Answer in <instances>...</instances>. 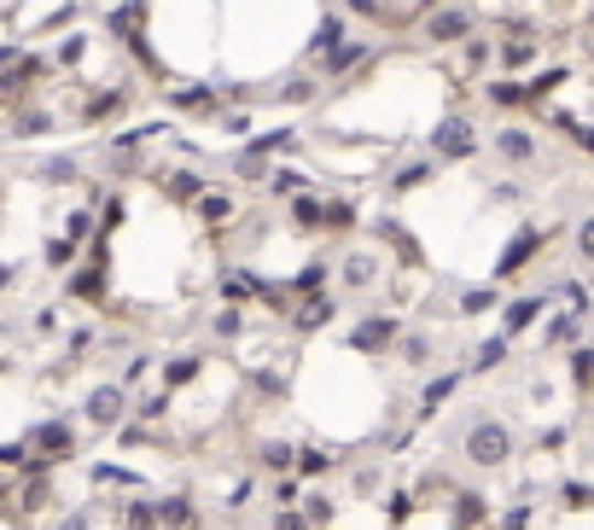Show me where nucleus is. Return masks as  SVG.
<instances>
[{
    "instance_id": "obj_42",
    "label": "nucleus",
    "mask_w": 594,
    "mask_h": 530,
    "mask_svg": "<svg viewBox=\"0 0 594 530\" xmlns=\"http://www.w3.org/2000/svg\"><path fill=\"white\" fill-rule=\"evenodd\" d=\"M210 333H216V338H239V333H245V303H222L216 321H210Z\"/></svg>"
},
{
    "instance_id": "obj_54",
    "label": "nucleus",
    "mask_w": 594,
    "mask_h": 530,
    "mask_svg": "<svg viewBox=\"0 0 594 530\" xmlns=\"http://www.w3.org/2000/svg\"><path fill=\"white\" fill-rule=\"evenodd\" d=\"M408 513H414V496H408V489H391V524H408Z\"/></svg>"
},
{
    "instance_id": "obj_22",
    "label": "nucleus",
    "mask_w": 594,
    "mask_h": 530,
    "mask_svg": "<svg viewBox=\"0 0 594 530\" xmlns=\"http://www.w3.org/2000/svg\"><path fill=\"white\" fill-rule=\"evenodd\" d=\"M106 239H99V251H94V269H82V274H71V298H82V303H99L106 298Z\"/></svg>"
},
{
    "instance_id": "obj_3",
    "label": "nucleus",
    "mask_w": 594,
    "mask_h": 530,
    "mask_svg": "<svg viewBox=\"0 0 594 530\" xmlns=\"http://www.w3.org/2000/svg\"><path fill=\"white\" fill-rule=\"evenodd\" d=\"M379 65V47L367 35H350V41H338L333 53L321 58V82H333V88H350L356 76H367Z\"/></svg>"
},
{
    "instance_id": "obj_55",
    "label": "nucleus",
    "mask_w": 594,
    "mask_h": 530,
    "mask_svg": "<svg viewBox=\"0 0 594 530\" xmlns=\"http://www.w3.org/2000/svg\"><path fill=\"white\" fill-rule=\"evenodd\" d=\"M565 507H594V484H565Z\"/></svg>"
},
{
    "instance_id": "obj_27",
    "label": "nucleus",
    "mask_w": 594,
    "mask_h": 530,
    "mask_svg": "<svg viewBox=\"0 0 594 530\" xmlns=\"http://www.w3.org/2000/svg\"><path fill=\"white\" fill-rule=\"evenodd\" d=\"M397 356L414 367V374H425V367H432V356H438V338H432V333H402V338H397Z\"/></svg>"
},
{
    "instance_id": "obj_1",
    "label": "nucleus",
    "mask_w": 594,
    "mask_h": 530,
    "mask_svg": "<svg viewBox=\"0 0 594 530\" xmlns=\"http://www.w3.org/2000/svg\"><path fill=\"white\" fill-rule=\"evenodd\" d=\"M461 455L473 461L478 473H501V466L519 455V437H514V425H507V420L478 414V420H466V432H461Z\"/></svg>"
},
{
    "instance_id": "obj_17",
    "label": "nucleus",
    "mask_w": 594,
    "mask_h": 530,
    "mask_svg": "<svg viewBox=\"0 0 594 530\" xmlns=\"http://www.w3.org/2000/svg\"><path fill=\"white\" fill-rule=\"evenodd\" d=\"M461 385H466V367H443L438 379H425V391H420V420L443 414V402L461 397Z\"/></svg>"
},
{
    "instance_id": "obj_44",
    "label": "nucleus",
    "mask_w": 594,
    "mask_h": 530,
    "mask_svg": "<svg viewBox=\"0 0 594 530\" xmlns=\"http://www.w3.org/2000/svg\"><path fill=\"white\" fill-rule=\"evenodd\" d=\"M478 519H484V496H478V489H461V496H455V524L473 530Z\"/></svg>"
},
{
    "instance_id": "obj_13",
    "label": "nucleus",
    "mask_w": 594,
    "mask_h": 530,
    "mask_svg": "<svg viewBox=\"0 0 594 530\" xmlns=\"http://www.w3.org/2000/svg\"><path fill=\"white\" fill-rule=\"evenodd\" d=\"M193 216H198L210 234H222V228H234V221H239V198L222 193V187H204L198 204H193Z\"/></svg>"
},
{
    "instance_id": "obj_53",
    "label": "nucleus",
    "mask_w": 594,
    "mask_h": 530,
    "mask_svg": "<svg viewBox=\"0 0 594 530\" xmlns=\"http://www.w3.org/2000/svg\"><path fill=\"white\" fill-rule=\"evenodd\" d=\"M65 234H71V239L82 245V239L94 234V210H71V216H65Z\"/></svg>"
},
{
    "instance_id": "obj_49",
    "label": "nucleus",
    "mask_w": 594,
    "mask_h": 530,
    "mask_svg": "<svg viewBox=\"0 0 594 530\" xmlns=\"http://www.w3.org/2000/svg\"><path fill=\"white\" fill-rule=\"evenodd\" d=\"M65 262H76V239H47V269H65Z\"/></svg>"
},
{
    "instance_id": "obj_20",
    "label": "nucleus",
    "mask_w": 594,
    "mask_h": 530,
    "mask_svg": "<svg viewBox=\"0 0 594 530\" xmlns=\"http://www.w3.org/2000/svg\"><path fill=\"white\" fill-rule=\"evenodd\" d=\"M257 473H298V443L292 437H257Z\"/></svg>"
},
{
    "instance_id": "obj_23",
    "label": "nucleus",
    "mask_w": 594,
    "mask_h": 530,
    "mask_svg": "<svg viewBox=\"0 0 594 530\" xmlns=\"http://www.w3.org/2000/svg\"><path fill=\"white\" fill-rule=\"evenodd\" d=\"M321 210H326L321 187L298 193V198H285V216H292V228H298V234H321Z\"/></svg>"
},
{
    "instance_id": "obj_25",
    "label": "nucleus",
    "mask_w": 594,
    "mask_h": 530,
    "mask_svg": "<svg viewBox=\"0 0 594 530\" xmlns=\"http://www.w3.org/2000/svg\"><path fill=\"white\" fill-rule=\"evenodd\" d=\"M571 82V65H537L525 76V88H530V106H548V94H560Z\"/></svg>"
},
{
    "instance_id": "obj_5",
    "label": "nucleus",
    "mask_w": 594,
    "mask_h": 530,
    "mask_svg": "<svg viewBox=\"0 0 594 530\" xmlns=\"http://www.w3.org/2000/svg\"><path fill=\"white\" fill-rule=\"evenodd\" d=\"M489 152H496L507 170H530V163L542 158V140H537L530 122H501V129L489 134Z\"/></svg>"
},
{
    "instance_id": "obj_50",
    "label": "nucleus",
    "mask_w": 594,
    "mask_h": 530,
    "mask_svg": "<svg viewBox=\"0 0 594 530\" xmlns=\"http://www.w3.org/2000/svg\"><path fill=\"white\" fill-rule=\"evenodd\" d=\"M122 216H129V204H122V198H106V210H99V234H117Z\"/></svg>"
},
{
    "instance_id": "obj_45",
    "label": "nucleus",
    "mask_w": 594,
    "mask_h": 530,
    "mask_svg": "<svg viewBox=\"0 0 594 530\" xmlns=\"http://www.w3.org/2000/svg\"><path fill=\"white\" fill-rule=\"evenodd\" d=\"M269 530H315V524L303 519V507L292 501V507H274V513H269Z\"/></svg>"
},
{
    "instance_id": "obj_33",
    "label": "nucleus",
    "mask_w": 594,
    "mask_h": 530,
    "mask_svg": "<svg viewBox=\"0 0 594 530\" xmlns=\"http://www.w3.org/2000/svg\"><path fill=\"white\" fill-rule=\"evenodd\" d=\"M356 198H326V210H321V234H350L356 228Z\"/></svg>"
},
{
    "instance_id": "obj_46",
    "label": "nucleus",
    "mask_w": 594,
    "mask_h": 530,
    "mask_svg": "<svg viewBox=\"0 0 594 530\" xmlns=\"http://www.w3.org/2000/svg\"><path fill=\"white\" fill-rule=\"evenodd\" d=\"M577 262H583V274H594V216L577 221Z\"/></svg>"
},
{
    "instance_id": "obj_28",
    "label": "nucleus",
    "mask_w": 594,
    "mask_h": 530,
    "mask_svg": "<svg viewBox=\"0 0 594 530\" xmlns=\"http://www.w3.org/2000/svg\"><path fill=\"white\" fill-rule=\"evenodd\" d=\"M134 99V88H99L88 106H82V122H106V117H117L122 106Z\"/></svg>"
},
{
    "instance_id": "obj_8",
    "label": "nucleus",
    "mask_w": 594,
    "mask_h": 530,
    "mask_svg": "<svg viewBox=\"0 0 594 530\" xmlns=\"http://www.w3.org/2000/svg\"><path fill=\"white\" fill-rule=\"evenodd\" d=\"M379 274H385V251H379V245H350L344 262H338V285H344V292H367V285H379Z\"/></svg>"
},
{
    "instance_id": "obj_57",
    "label": "nucleus",
    "mask_w": 594,
    "mask_h": 530,
    "mask_svg": "<svg viewBox=\"0 0 594 530\" xmlns=\"http://www.w3.org/2000/svg\"><path fill=\"white\" fill-rule=\"evenodd\" d=\"M58 530H94V524H88V513H71V519L58 524Z\"/></svg>"
},
{
    "instance_id": "obj_12",
    "label": "nucleus",
    "mask_w": 594,
    "mask_h": 530,
    "mask_svg": "<svg viewBox=\"0 0 594 530\" xmlns=\"http://www.w3.org/2000/svg\"><path fill=\"white\" fill-rule=\"evenodd\" d=\"M147 12H152V0H122V7L106 12V30L122 47H147Z\"/></svg>"
},
{
    "instance_id": "obj_10",
    "label": "nucleus",
    "mask_w": 594,
    "mask_h": 530,
    "mask_svg": "<svg viewBox=\"0 0 594 530\" xmlns=\"http://www.w3.org/2000/svg\"><path fill=\"white\" fill-rule=\"evenodd\" d=\"M82 414H88V425H99V432H111V425H122V414H129V385H94L88 402H82Z\"/></svg>"
},
{
    "instance_id": "obj_51",
    "label": "nucleus",
    "mask_w": 594,
    "mask_h": 530,
    "mask_svg": "<svg viewBox=\"0 0 594 530\" xmlns=\"http://www.w3.org/2000/svg\"><path fill=\"white\" fill-rule=\"evenodd\" d=\"M134 414H140V420H163V414H170V385H163L158 397H147V402H140Z\"/></svg>"
},
{
    "instance_id": "obj_43",
    "label": "nucleus",
    "mask_w": 594,
    "mask_h": 530,
    "mask_svg": "<svg viewBox=\"0 0 594 530\" xmlns=\"http://www.w3.org/2000/svg\"><path fill=\"white\" fill-rule=\"evenodd\" d=\"M53 129V111H18L12 117V134L18 140H35V134H47Z\"/></svg>"
},
{
    "instance_id": "obj_14",
    "label": "nucleus",
    "mask_w": 594,
    "mask_h": 530,
    "mask_svg": "<svg viewBox=\"0 0 594 530\" xmlns=\"http://www.w3.org/2000/svg\"><path fill=\"white\" fill-rule=\"evenodd\" d=\"M548 292H525V298H514V303H501V333L507 338H519V333H530V326L542 321V310H548Z\"/></svg>"
},
{
    "instance_id": "obj_15",
    "label": "nucleus",
    "mask_w": 594,
    "mask_h": 530,
    "mask_svg": "<svg viewBox=\"0 0 594 530\" xmlns=\"http://www.w3.org/2000/svg\"><path fill=\"white\" fill-rule=\"evenodd\" d=\"M455 65H461V82H478L489 65H496V35H466L461 47H455Z\"/></svg>"
},
{
    "instance_id": "obj_59",
    "label": "nucleus",
    "mask_w": 594,
    "mask_h": 530,
    "mask_svg": "<svg viewBox=\"0 0 594 530\" xmlns=\"http://www.w3.org/2000/svg\"><path fill=\"white\" fill-rule=\"evenodd\" d=\"M0 367H7V361H0Z\"/></svg>"
},
{
    "instance_id": "obj_56",
    "label": "nucleus",
    "mask_w": 594,
    "mask_h": 530,
    "mask_svg": "<svg viewBox=\"0 0 594 530\" xmlns=\"http://www.w3.org/2000/svg\"><path fill=\"white\" fill-rule=\"evenodd\" d=\"M501 530H530V507H514V513H501Z\"/></svg>"
},
{
    "instance_id": "obj_6",
    "label": "nucleus",
    "mask_w": 594,
    "mask_h": 530,
    "mask_svg": "<svg viewBox=\"0 0 594 530\" xmlns=\"http://www.w3.org/2000/svg\"><path fill=\"white\" fill-rule=\"evenodd\" d=\"M548 239H554L548 228H537V221H525V228H519L514 239L501 245V257H496V280H519V274L530 269V262L542 257V245H548Z\"/></svg>"
},
{
    "instance_id": "obj_9",
    "label": "nucleus",
    "mask_w": 594,
    "mask_h": 530,
    "mask_svg": "<svg viewBox=\"0 0 594 530\" xmlns=\"http://www.w3.org/2000/svg\"><path fill=\"white\" fill-rule=\"evenodd\" d=\"M397 338H402V315H367L350 326V350H361V356L397 350Z\"/></svg>"
},
{
    "instance_id": "obj_19",
    "label": "nucleus",
    "mask_w": 594,
    "mask_h": 530,
    "mask_svg": "<svg viewBox=\"0 0 594 530\" xmlns=\"http://www.w3.org/2000/svg\"><path fill=\"white\" fill-rule=\"evenodd\" d=\"M438 170H443V163H438L432 152H425V158H402V163H397V175H391V193L402 198V193H420V187H432V181H438Z\"/></svg>"
},
{
    "instance_id": "obj_39",
    "label": "nucleus",
    "mask_w": 594,
    "mask_h": 530,
    "mask_svg": "<svg viewBox=\"0 0 594 530\" xmlns=\"http://www.w3.org/2000/svg\"><path fill=\"white\" fill-rule=\"evenodd\" d=\"M496 303H501V292H496V285H466L455 310H461V321H466V315H489Z\"/></svg>"
},
{
    "instance_id": "obj_40",
    "label": "nucleus",
    "mask_w": 594,
    "mask_h": 530,
    "mask_svg": "<svg viewBox=\"0 0 594 530\" xmlns=\"http://www.w3.org/2000/svg\"><path fill=\"white\" fill-rule=\"evenodd\" d=\"M565 367H571V385H577L583 397H594V344H577Z\"/></svg>"
},
{
    "instance_id": "obj_26",
    "label": "nucleus",
    "mask_w": 594,
    "mask_h": 530,
    "mask_svg": "<svg viewBox=\"0 0 594 530\" xmlns=\"http://www.w3.org/2000/svg\"><path fill=\"white\" fill-rule=\"evenodd\" d=\"M326 473H338V455H333V448H321V443H298V478L310 484V478H326Z\"/></svg>"
},
{
    "instance_id": "obj_4",
    "label": "nucleus",
    "mask_w": 594,
    "mask_h": 530,
    "mask_svg": "<svg viewBox=\"0 0 594 530\" xmlns=\"http://www.w3.org/2000/svg\"><path fill=\"white\" fill-rule=\"evenodd\" d=\"M478 147H484L478 122L461 117V111H449L438 129H432V158L438 163H466V158H478Z\"/></svg>"
},
{
    "instance_id": "obj_24",
    "label": "nucleus",
    "mask_w": 594,
    "mask_h": 530,
    "mask_svg": "<svg viewBox=\"0 0 594 530\" xmlns=\"http://www.w3.org/2000/svg\"><path fill=\"white\" fill-rule=\"evenodd\" d=\"M262 187H269V198H298V193H310L315 181H310V170H298V163H274Z\"/></svg>"
},
{
    "instance_id": "obj_41",
    "label": "nucleus",
    "mask_w": 594,
    "mask_h": 530,
    "mask_svg": "<svg viewBox=\"0 0 594 530\" xmlns=\"http://www.w3.org/2000/svg\"><path fill=\"white\" fill-rule=\"evenodd\" d=\"M18 507H24V513H47V507H53V478L47 473H30L24 501H18Z\"/></svg>"
},
{
    "instance_id": "obj_31",
    "label": "nucleus",
    "mask_w": 594,
    "mask_h": 530,
    "mask_svg": "<svg viewBox=\"0 0 594 530\" xmlns=\"http://www.w3.org/2000/svg\"><path fill=\"white\" fill-rule=\"evenodd\" d=\"M315 94H321V82L298 71V76H285V82H280V88L269 94V99H274V106H310V99H315Z\"/></svg>"
},
{
    "instance_id": "obj_29",
    "label": "nucleus",
    "mask_w": 594,
    "mask_h": 530,
    "mask_svg": "<svg viewBox=\"0 0 594 530\" xmlns=\"http://www.w3.org/2000/svg\"><path fill=\"white\" fill-rule=\"evenodd\" d=\"M326 285H333V262L315 257V262H303V274H292V285H285V292H292V298H310V292H326Z\"/></svg>"
},
{
    "instance_id": "obj_52",
    "label": "nucleus",
    "mask_w": 594,
    "mask_h": 530,
    "mask_svg": "<svg viewBox=\"0 0 594 530\" xmlns=\"http://www.w3.org/2000/svg\"><path fill=\"white\" fill-rule=\"evenodd\" d=\"M344 12H350V18H367V24H379V18H385V0H344Z\"/></svg>"
},
{
    "instance_id": "obj_36",
    "label": "nucleus",
    "mask_w": 594,
    "mask_h": 530,
    "mask_svg": "<svg viewBox=\"0 0 594 530\" xmlns=\"http://www.w3.org/2000/svg\"><path fill=\"white\" fill-rule=\"evenodd\" d=\"M507 356H514V338H507V333L484 338V344H478V361H473V374H496V367H501Z\"/></svg>"
},
{
    "instance_id": "obj_35",
    "label": "nucleus",
    "mask_w": 594,
    "mask_h": 530,
    "mask_svg": "<svg viewBox=\"0 0 594 530\" xmlns=\"http://www.w3.org/2000/svg\"><path fill=\"white\" fill-rule=\"evenodd\" d=\"M158 530H193V501L187 496H163L158 501Z\"/></svg>"
},
{
    "instance_id": "obj_7",
    "label": "nucleus",
    "mask_w": 594,
    "mask_h": 530,
    "mask_svg": "<svg viewBox=\"0 0 594 530\" xmlns=\"http://www.w3.org/2000/svg\"><path fill=\"white\" fill-rule=\"evenodd\" d=\"M24 437L35 448V466H58V461L76 455V425L71 420H41V425H30Z\"/></svg>"
},
{
    "instance_id": "obj_47",
    "label": "nucleus",
    "mask_w": 594,
    "mask_h": 530,
    "mask_svg": "<svg viewBox=\"0 0 594 530\" xmlns=\"http://www.w3.org/2000/svg\"><path fill=\"white\" fill-rule=\"evenodd\" d=\"M216 122H222V134H228V140H251V111H222Z\"/></svg>"
},
{
    "instance_id": "obj_32",
    "label": "nucleus",
    "mask_w": 594,
    "mask_h": 530,
    "mask_svg": "<svg viewBox=\"0 0 594 530\" xmlns=\"http://www.w3.org/2000/svg\"><path fill=\"white\" fill-rule=\"evenodd\" d=\"M204 187H210V181H204L198 170H170V175H163V193H170L175 204H198Z\"/></svg>"
},
{
    "instance_id": "obj_58",
    "label": "nucleus",
    "mask_w": 594,
    "mask_h": 530,
    "mask_svg": "<svg viewBox=\"0 0 594 530\" xmlns=\"http://www.w3.org/2000/svg\"><path fill=\"white\" fill-rule=\"evenodd\" d=\"M12 280H18V274H12V262H0V292H7Z\"/></svg>"
},
{
    "instance_id": "obj_18",
    "label": "nucleus",
    "mask_w": 594,
    "mask_h": 530,
    "mask_svg": "<svg viewBox=\"0 0 594 530\" xmlns=\"http://www.w3.org/2000/svg\"><path fill=\"white\" fill-rule=\"evenodd\" d=\"M333 315H338V298L333 292H310V298H298L292 326L298 333H321V326H333Z\"/></svg>"
},
{
    "instance_id": "obj_21",
    "label": "nucleus",
    "mask_w": 594,
    "mask_h": 530,
    "mask_svg": "<svg viewBox=\"0 0 594 530\" xmlns=\"http://www.w3.org/2000/svg\"><path fill=\"white\" fill-rule=\"evenodd\" d=\"M484 99H489V106H496V111H525L530 106V88H525V76H489L484 82Z\"/></svg>"
},
{
    "instance_id": "obj_38",
    "label": "nucleus",
    "mask_w": 594,
    "mask_h": 530,
    "mask_svg": "<svg viewBox=\"0 0 594 530\" xmlns=\"http://www.w3.org/2000/svg\"><path fill=\"white\" fill-rule=\"evenodd\" d=\"M298 507H303V519H310L315 530H326V524H333V519H338V501H333V496H326V489H310V496H303Z\"/></svg>"
},
{
    "instance_id": "obj_16",
    "label": "nucleus",
    "mask_w": 594,
    "mask_h": 530,
    "mask_svg": "<svg viewBox=\"0 0 594 530\" xmlns=\"http://www.w3.org/2000/svg\"><path fill=\"white\" fill-rule=\"evenodd\" d=\"M583 333H588V315H577V310H554V321H542L548 350H577Z\"/></svg>"
},
{
    "instance_id": "obj_34",
    "label": "nucleus",
    "mask_w": 594,
    "mask_h": 530,
    "mask_svg": "<svg viewBox=\"0 0 594 530\" xmlns=\"http://www.w3.org/2000/svg\"><path fill=\"white\" fill-rule=\"evenodd\" d=\"M35 181H47V187H71V181H82V163L76 158H41Z\"/></svg>"
},
{
    "instance_id": "obj_37",
    "label": "nucleus",
    "mask_w": 594,
    "mask_h": 530,
    "mask_svg": "<svg viewBox=\"0 0 594 530\" xmlns=\"http://www.w3.org/2000/svg\"><path fill=\"white\" fill-rule=\"evenodd\" d=\"M198 374H204V356H170V361H163V385H170V391L193 385Z\"/></svg>"
},
{
    "instance_id": "obj_11",
    "label": "nucleus",
    "mask_w": 594,
    "mask_h": 530,
    "mask_svg": "<svg viewBox=\"0 0 594 530\" xmlns=\"http://www.w3.org/2000/svg\"><path fill=\"white\" fill-rule=\"evenodd\" d=\"M338 41H350V12H344V7H326L321 24H315V35H310V47H303V65H321V58L333 53Z\"/></svg>"
},
{
    "instance_id": "obj_2",
    "label": "nucleus",
    "mask_w": 594,
    "mask_h": 530,
    "mask_svg": "<svg viewBox=\"0 0 594 530\" xmlns=\"http://www.w3.org/2000/svg\"><path fill=\"white\" fill-rule=\"evenodd\" d=\"M466 35H478L473 0H443V7L420 12V47H461Z\"/></svg>"
},
{
    "instance_id": "obj_30",
    "label": "nucleus",
    "mask_w": 594,
    "mask_h": 530,
    "mask_svg": "<svg viewBox=\"0 0 594 530\" xmlns=\"http://www.w3.org/2000/svg\"><path fill=\"white\" fill-rule=\"evenodd\" d=\"M216 99H222V88H210V82H187V88L170 94V106L175 111H216Z\"/></svg>"
},
{
    "instance_id": "obj_48",
    "label": "nucleus",
    "mask_w": 594,
    "mask_h": 530,
    "mask_svg": "<svg viewBox=\"0 0 594 530\" xmlns=\"http://www.w3.org/2000/svg\"><path fill=\"white\" fill-rule=\"evenodd\" d=\"M251 496H257V478H234L228 496H222V507H228V513H239V507L251 501Z\"/></svg>"
}]
</instances>
